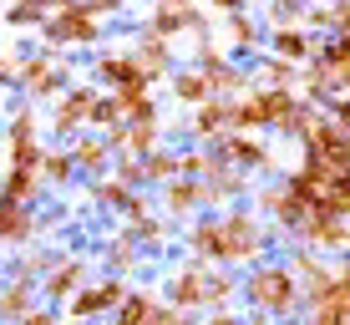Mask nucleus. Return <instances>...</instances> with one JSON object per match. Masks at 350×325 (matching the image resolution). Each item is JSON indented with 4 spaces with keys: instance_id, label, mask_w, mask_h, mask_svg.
<instances>
[{
    "instance_id": "1",
    "label": "nucleus",
    "mask_w": 350,
    "mask_h": 325,
    "mask_svg": "<svg viewBox=\"0 0 350 325\" xmlns=\"http://www.w3.org/2000/svg\"><path fill=\"white\" fill-rule=\"evenodd\" d=\"M41 31H46V46H92L102 36V16H96L87 0H71V5L51 10L41 21Z\"/></svg>"
},
{
    "instance_id": "2",
    "label": "nucleus",
    "mask_w": 350,
    "mask_h": 325,
    "mask_svg": "<svg viewBox=\"0 0 350 325\" xmlns=\"http://www.w3.org/2000/svg\"><path fill=\"white\" fill-rule=\"evenodd\" d=\"M213 229H219L213 259L239 264V259H254L259 255V224L249 219V213H224V219H213Z\"/></svg>"
},
{
    "instance_id": "3",
    "label": "nucleus",
    "mask_w": 350,
    "mask_h": 325,
    "mask_svg": "<svg viewBox=\"0 0 350 325\" xmlns=\"http://www.w3.org/2000/svg\"><path fill=\"white\" fill-rule=\"evenodd\" d=\"M122 295H127V280H122V274H107L102 285H81V290L66 300V315H71V320H96V315H112V310L122 305Z\"/></svg>"
},
{
    "instance_id": "4",
    "label": "nucleus",
    "mask_w": 350,
    "mask_h": 325,
    "mask_svg": "<svg viewBox=\"0 0 350 325\" xmlns=\"http://www.w3.org/2000/svg\"><path fill=\"white\" fill-rule=\"evenodd\" d=\"M249 300L259 310H289L295 305V280L284 270H254L249 274Z\"/></svg>"
},
{
    "instance_id": "5",
    "label": "nucleus",
    "mask_w": 350,
    "mask_h": 325,
    "mask_svg": "<svg viewBox=\"0 0 350 325\" xmlns=\"http://www.w3.org/2000/svg\"><path fill=\"white\" fill-rule=\"evenodd\" d=\"M81 285H87V259H51V270L41 274V295L51 300V305L71 300Z\"/></svg>"
},
{
    "instance_id": "6",
    "label": "nucleus",
    "mask_w": 350,
    "mask_h": 325,
    "mask_svg": "<svg viewBox=\"0 0 350 325\" xmlns=\"http://www.w3.org/2000/svg\"><path fill=\"white\" fill-rule=\"evenodd\" d=\"M167 300H173V310H198L203 305V270L198 264L167 270Z\"/></svg>"
},
{
    "instance_id": "7",
    "label": "nucleus",
    "mask_w": 350,
    "mask_h": 325,
    "mask_svg": "<svg viewBox=\"0 0 350 325\" xmlns=\"http://www.w3.org/2000/svg\"><path fill=\"white\" fill-rule=\"evenodd\" d=\"M92 97H96L92 87H71L66 97L56 102V117H51V127L62 132V138H71V132H81V127H87V112H92Z\"/></svg>"
},
{
    "instance_id": "8",
    "label": "nucleus",
    "mask_w": 350,
    "mask_h": 325,
    "mask_svg": "<svg viewBox=\"0 0 350 325\" xmlns=\"http://www.w3.org/2000/svg\"><path fill=\"white\" fill-rule=\"evenodd\" d=\"M31 239H36V213H31V203L0 198V244H31Z\"/></svg>"
},
{
    "instance_id": "9",
    "label": "nucleus",
    "mask_w": 350,
    "mask_h": 325,
    "mask_svg": "<svg viewBox=\"0 0 350 325\" xmlns=\"http://www.w3.org/2000/svg\"><path fill=\"white\" fill-rule=\"evenodd\" d=\"M310 142H315V158H325L330 168H350V138L335 122H315L310 127Z\"/></svg>"
},
{
    "instance_id": "10",
    "label": "nucleus",
    "mask_w": 350,
    "mask_h": 325,
    "mask_svg": "<svg viewBox=\"0 0 350 325\" xmlns=\"http://www.w3.org/2000/svg\"><path fill=\"white\" fill-rule=\"evenodd\" d=\"M21 81H26L31 97H51L62 87V71H56L51 56H31V62H21Z\"/></svg>"
},
{
    "instance_id": "11",
    "label": "nucleus",
    "mask_w": 350,
    "mask_h": 325,
    "mask_svg": "<svg viewBox=\"0 0 350 325\" xmlns=\"http://www.w3.org/2000/svg\"><path fill=\"white\" fill-rule=\"evenodd\" d=\"M198 203H203V183H198V178H167V188H163V209L173 213V219L193 213Z\"/></svg>"
},
{
    "instance_id": "12",
    "label": "nucleus",
    "mask_w": 350,
    "mask_h": 325,
    "mask_svg": "<svg viewBox=\"0 0 350 325\" xmlns=\"http://www.w3.org/2000/svg\"><path fill=\"white\" fill-rule=\"evenodd\" d=\"M152 315H158V295L152 290H127L122 305L112 310V325H148Z\"/></svg>"
},
{
    "instance_id": "13",
    "label": "nucleus",
    "mask_w": 350,
    "mask_h": 325,
    "mask_svg": "<svg viewBox=\"0 0 350 325\" xmlns=\"http://www.w3.org/2000/svg\"><path fill=\"white\" fill-rule=\"evenodd\" d=\"M26 310H36V280H10L5 290H0V320L16 325Z\"/></svg>"
},
{
    "instance_id": "14",
    "label": "nucleus",
    "mask_w": 350,
    "mask_h": 325,
    "mask_svg": "<svg viewBox=\"0 0 350 325\" xmlns=\"http://www.w3.org/2000/svg\"><path fill=\"white\" fill-rule=\"evenodd\" d=\"M71 163H77L81 173H96V178H102L107 168H112V148H107V138H81L77 148H71Z\"/></svg>"
},
{
    "instance_id": "15",
    "label": "nucleus",
    "mask_w": 350,
    "mask_h": 325,
    "mask_svg": "<svg viewBox=\"0 0 350 325\" xmlns=\"http://www.w3.org/2000/svg\"><path fill=\"white\" fill-rule=\"evenodd\" d=\"M132 62H137L148 77H158V71H167V62H173V51H167V36H158V31H148L142 36V46L132 51Z\"/></svg>"
},
{
    "instance_id": "16",
    "label": "nucleus",
    "mask_w": 350,
    "mask_h": 325,
    "mask_svg": "<svg viewBox=\"0 0 350 325\" xmlns=\"http://www.w3.org/2000/svg\"><path fill=\"white\" fill-rule=\"evenodd\" d=\"M36 194H41V173L36 168H10L5 183H0V198H10V203H36Z\"/></svg>"
},
{
    "instance_id": "17",
    "label": "nucleus",
    "mask_w": 350,
    "mask_h": 325,
    "mask_svg": "<svg viewBox=\"0 0 350 325\" xmlns=\"http://www.w3.org/2000/svg\"><path fill=\"white\" fill-rule=\"evenodd\" d=\"M228 127H234V107L228 102H203L198 117H193V132H198V138H219Z\"/></svg>"
},
{
    "instance_id": "18",
    "label": "nucleus",
    "mask_w": 350,
    "mask_h": 325,
    "mask_svg": "<svg viewBox=\"0 0 350 325\" xmlns=\"http://www.w3.org/2000/svg\"><path fill=\"white\" fill-rule=\"evenodd\" d=\"M36 173H41L46 183L66 188L71 178H77V163H71V153H62V148H41V163H36Z\"/></svg>"
},
{
    "instance_id": "19",
    "label": "nucleus",
    "mask_w": 350,
    "mask_h": 325,
    "mask_svg": "<svg viewBox=\"0 0 350 325\" xmlns=\"http://www.w3.org/2000/svg\"><path fill=\"white\" fill-rule=\"evenodd\" d=\"M96 77L112 81V87H122V81H137V77H148V71L132 62V56H102V62H96Z\"/></svg>"
},
{
    "instance_id": "20",
    "label": "nucleus",
    "mask_w": 350,
    "mask_h": 325,
    "mask_svg": "<svg viewBox=\"0 0 350 325\" xmlns=\"http://www.w3.org/2000/svg\"><path fill=\"white\" fill-rule=\"evenodd\" d=\"M56 255H46V249H26V255L10 259V280H41L46 270H51Z\"/></svg>"
},
{
    "instance_id": "21",
    "label": "nucleus",
    "mask_w": 350,
    "mask_h": 325,
    "mask_svg": "<svg viewBox=\"0 0 350 325\" xmlns=\"http://www.w3.org/2000/svg\"><path fill=\"white\" fill-rule=\"evenodd\" d=\"M173 97L178 102H208L213 97L208 77H203V71H178V77H173Z\"/></svg>"
},
{
    "instance_id": "22",
    "label": "nucleus",
    "mask_w": 350,
    "mask_h": 325,
    "mask_svg": "<svg viewBox=\"0 0 350 325\" xmlns=\"http://www.w3.org/2000/svg\"><path fill=\"white\" fill-rule=\"evenodd\" d=\"M167 178H178V158L173 153H142V183H167Z\"/></svg>"
},
{
    "instance_id": "23",
    "label": "nucleus",
    "mask_w": 350,
    "mask_h": 325,
    "mask_svg": "<svg viewBox=\"0 0 350 325\" xmlns=\"http://www.w3.org/2000/svg\"><path fill=\"white\" fill-rule=\"evenodd\" d=\"M132 188L122 183V178H96L92 183V203H102V209H127Z\"/></svg>"
},
{
    "instance_id": "24",
    "label": "nucleus",
    "mask_w": 350,
    "mask_h": 325,
    "mask_svg": "<svg viewBox=\"0 0 350 325\" xmlns=\"http://www.w3.org/2000/svg\"><path fill=\"white\" fill-rule=\"evenodd\" d=\"M107 264H112V274H132L137 270V249H132V229L122 239H112V249H107Z\"/></svg>"
},
{
    "instance_id": "25",
    "label": "nucleus",
    "mask_w": 350,
    "mask_h": 325,
    "mask_svg": "<svg viewBox=\"0 0 350 325\" xmlns=\"http://www.w3.org/2000/svg\"><path fill=\"white\" fill-rule=\"evenodd\" d=\"M117 122H122V107H117V97H92L87 127H96V132H107V127H117Z\"/></svg>"
},
{
    "instance_id": "26",
    "label": "nucleus",
    "mask_w": 350,
    "mask_h": 325,
    "mask_svg": "<svg viewBox=\"0 0 350 325\" xmlns=\"http://www.w3.org/2000/svg\"><path fill=\"white\" fill-rule=\"evenodd\" d=\"M299 280H305L310 300H315V305H320V300H325V290H330V274H325V270H320L315 259H299Z\"/></svg>"
},
{
    "instance_id": "27",
    "label": "nucleus",
    "mask_w": 350,
    "mask_h": 325,
    "mask_svg": "<svg viewBox=\"0 0 350 325\" xmlns=\"http://www.w3.org/2000/svg\"><path fill=\"white\" fill-rule=\"evenodd\" d=\"M213 244H219V229H213V219H208V224H198V229L188 234V249H193L198 259H213Z\"/></svg>"
},
{
    "instance_id": "28",
    "label": "nucleus",
    "mask_w": 350,
    "mask_h": 325,
    "mask_svg": "<svg viewBox=\"0 0 350 325\" xmlns=\"http://www.w3.org/2000/svg\"><path fill=\"white\" fill-rule=\"evenodd\" d=\"M5 21H10V26H41V21H46V10L36 5V0H16V5L5 10Z\"/></svg>"
},
{
    "instance_id": "29",
    "label": "nucleus",
    "mask_w": 350,
    "mask_h": 325,
    "mask_svg": "<svg viewBox=\"0 0 350 325\" xmlns=\"http://www.w3.org/2000/svg\"><path fill=\"white\" fill-rule=\"evenodd\" d=\"M224 153H228V158H239V163H264V153L254 148V142H244V138H234V142H224Z\"/></svg>"
},
{
    "instance_id": "30",
    "label": "nucleus",
    "mask_w": 350,
    "mask_h": 325,
    "mask_svg": "<svg viewBox=\"0 0 350 325\" xmlns=\"http://www.w3.org/2000/svg\"><path fill=\"white\" fill-rule=\"evenodd\" d=\"M274 41H280V56H305V51H310V41H305L299 31H280Z\"/></svg>"
},
{
    "instance_id": "31",
    "label": "nucleus",
    "mask_w": 350,
    "mask_h": 325,
    "mask_svg": "<svg viewBox=\"0 0 350 325\" xmlns=\"http://www.w3.org/2000/svg\"><path fill=\"white\" fill-rule=\"evenodd\" d=\"M112 178H122V183H142V158H117V173Z\"/></svg>"
},
{
    "instance_id": "32",
    "label": "nucleus",
    "mask_w": 350,
    "mask_h": 325,
    "mask_svg": "<svg viewBox=\"0 0 350 325\" xmlns=\"http://www.w3.org/2000/svg\"><path fill=\"white\" fill-rule=\"evenodd\" d=\"M16 325H62V320H56V310H46V305H36V310H26V315H21Z\"/></svg>"
},
{
    "instance_id": "33",
    "label": "nucleus",
    "mask_w": 350,
    "mask_h": 325,
    "mask_svg": "<svg viewBox=\"0 0 350 325\" xmlns=\"http://www.w3.org/2000/svg\"><path fill=\"white\" fill-rule=\"evenodd\" d=\"M148 325H193V320H188V310H163L158 305V315H152Z\"/></svg>"
},
{
    "instance_id": "34",
    "label": "nucleus",
    "mask_w": 350,
    "mask_h": 325,
    "mask_svg": "<svg viewBox=\"0 0 350 325\" xmlns=\"http://www.w3.org/2000/svg\"><path fill=\"white\" fill-rule=\"evenodd\" d=\"M320 81H330V87H345V92H350V62H335V71H330V77H320Z\"/></svg>"
},
{
    "instance_id": "35",
    "label": "nucleus",
    "mask_w": 350,
    "mask_h": 325,
    "mask_svg": "<svg viewBox=\"0 0 350 325\" xmlns=\"http://www.w3.org/2000/svg\"><path fill=\"white\" fill-rule=\"evenodd\" d=\"M330 62H350V36H340V41L330 46Z\"/></svg>"
},
{
    "instance_id": "36",
    "label": "nucleus",
    "mask_w": 350,
    "mask_h": 325,
    "mask_svg": "<svg viewBox=\"0 0 350 325\" xmlns=\"http://www.w3.org/2000/svg\"><path fill=\"white\" fill-rule=\"evenodd\" d=\"M87 5L96 10V16H112V10H122V0H87Z\"/></svg>"
},
{
    "instance_id": "37",
    "label": "nucleus",
    "mask_w": 350,
    "mask_h": 325,
    "mask_svg": "<svg viewBox=\"0 0 350 325\" xmlns=\"http://www.w3.org/2000/svg\"><path fill=\"white\" fill-rule=\"evenodd\" d=\"M0 77H21V62H16V56H0Z\"/></svg>"
},
{
    "instance_id": "38",
    "label": "nucleus",
    "mask_w": 350,
    "mask_h": 325,
    "mask_svg": "<svg viewBox=\"0 0 350 325\" xmlns=\"http://www.w3.org/2000/svg\"><path fill=\"white\" fill-rule=\"evenodd\" d=\"M36 5H41L46 16H51V10H62V5H71V0H36Z\"/></svg>"
},
{
    "instance_id": "39",
    "label": "nucleus",
    "mask_w": 350,
    "mask_h": 325,
    "mask_svg": "<svg viewBox=\"0 0 350 325\" xmlns=\"http://www.w3.org/2000/svg\"><path fill=\"white\" fill-rule=\"evenodd\" d=\"M335 21H340V31L350 36V5H340V10H335Z\"/></svg>"
},
{
    "instance_id": "40",
    "label": "nucleus",
    "mask_w": 350,
    "mask_h": 325,
    "mask_svg": "<svg viewBox=\"0 0 350 325\" xmlns=\"http://www.w3.org/2000/svg\"><path fill=\"white\" fill-rule=\"evenodd\" d=\"M208 325H244V320H234V315H213Z\"/></svg>"
},
{
    "instance_id": "41",
    "label": "nucleus",
    "mask_w": 350,
    "mask_h": 325,
    "mask_svg": "<svg viewBox=\"0 0 350 325\" xmlns=\"http://www.w3.org/2000/svg\"><path fill=\"white\" fill-rule=\"evenodd\" d=\"M213 5H219V10H239V0H213Z\"/></svg>"
},
{
    "instance_id": "42",
    "label": "nucleus",
    "mask_w": 350,
    "mask_h": 325,
    "mask_svg": "<svg viewBox=\"0 0 350 325\" xmlns=\"http://www.w3.org/2000/svg\"><path fill=\"white\" fill-rule=\"evenodd\" d=\"M340 117H345V122H350V102H345V107H340Z\"/></svg>"
},
{
    "instance_id": "43",
    "label": "nucleus",
    "mask_w": 350,
    "mask_h": 325,
    "mask_svg": "<svg viewBox=\"0 0 350 325\" xmlns=\"http://www.w3.org/2000/svg\"><path fill=\"white\" fill-rule=\"evenodd\" d=\"M173 5H193V0H173Z\"/></svg>"
},
{
    "instance_id": "44",
    "label": "nucleus",
    "mask_w": 350,
    "mask_h": 325,
    "mask_svg": "<svg viewBox=\"0 0 350 325\" xmlns=\"http://www.w3.org/2000/svg\"><path fill=\"white\" fill-rule=\"evenodd\" d=\"M345 244H350V239H345Z\"/></svg>"
}]
</instances>
